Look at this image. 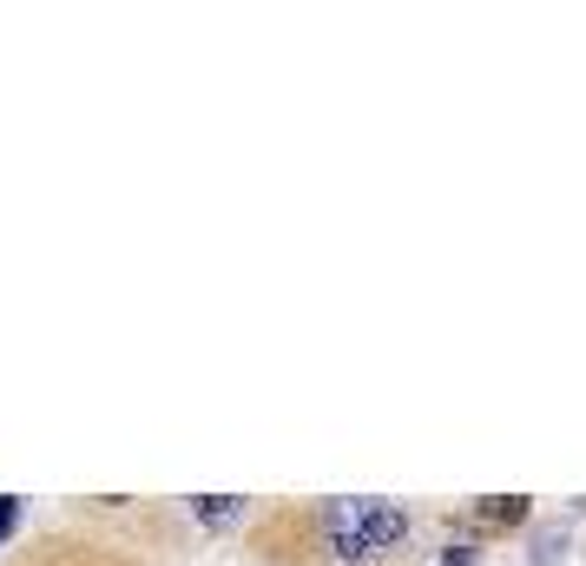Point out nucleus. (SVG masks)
I'll return each instance as SVG.
<instances>
[{"label":"nucleus","mask_w":586,"mask_h":566,"mask_svg":"<svg viewBox=\"0 0 586 566\" xmlns=\"http://www.w3.org/2000/svg\"><path fill=\"white\" fill-rule=\"evenodd\" d=\"M449 566H475V547H449Z\"/></svg>","instance_id":"nucleus-5"},{"label":"nucleus","mask_w":586,"mask_h":566,"mask_svg":"<svg viewBox=\"0 0 586 566\" xmlns=\"http://www.w3.org/2000/svg\"><path fill=\"white\" fill-rule=\"evenodd\" d=\"M521 514H528V501H508V495H495V501L482 508V521H488V528H508V521H521Z\"/></svg>","instance_id":"nucleus-3"},{"label":"nucleus","mask_w":586,"mask_h":566,"mask_svg":"<svg viewBox=\"0 0 586 566\" xmlns=\"http://www.w3.org/2000/svg\"><path fill=\"white\" fill-rule=\"evenodd\" d=\"M237 508H244L237 495H198V501H191V514H198V521H211V528H224V521H237Z\"/></svg>","instance_id":"nucleus-2"},{"label":"nucleus","mask_w":586,"mask_h":566,"mask_svg":"<svg viewBox=\"0 0 586 566\" xmlns=\"http://www.w3.org/2000/svg\"><path fill=\"white\" fill-rule=\"evenodd\" d=\"M323 528H330V547L343 561H376L409 534V514L396 501H336Z\"/></svg>","instance_id":"nucleus-1"},{"label":"nucleus","mask_w":586,"mask_h":566,"mask_svg":"<svg viewBox=\"0 0 586 566\" xmlns=\"http://www.w3.org/2000/svg\"><path fill=\"white\" fill-rule=\"evenodd\" d=\"M13 528H20V495H0V547H7Z\"/></svg>","instance_id":"nucleus-4"}]
</instances>
